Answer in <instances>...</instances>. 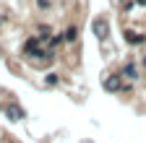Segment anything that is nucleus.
Segmentation results:
<instances>
[{
    "label": "nucleus",
    "mask_w": 146,
    "mask_h": 143,
    "mask_svg": "<svg viewBox=\"0 0 146 143\" xmlns=\"http://www.w3.org/2000/svg\"><path fill=\"white\" fill-rule=\"evenodd\" d=\"M102 86H104V91H110V94H117V91H125V83H123V76L120 73H115V76H107L104 81H102Z\"/></svg>",
    "instance_id": "f257e3e1"
},
{
    "label": "nucleus",
    "mask_w": 146,
    "mask_h": 143,
    "mask_svg": "<svg viewBox=\"0 0 146 143\" xmlns=\"http://www.w3.org/2000/svg\"><path fill=\"white\" fill-rule=\"evenodd\" d=\"M94 31H97V37H99V39L107 37V24H104L102 18H97V21H94Z\"/></svg>",
    "instance_id": "20e7f679"
},
{
    "label": "nucleus",
    "mask_w": 146,
    "mask_h": 143,
    "mask_svg": "<svg viewBox=\"0 0 146 143\" xmlns=\"http://www.w3.org/2000/svg\"><path fill=\"white\" fill-rule=\"evenodd\" d=\"M138 5H146V0H138Z\"/></svg>",
    "instance_id": "1a4fd4ad"
},
{
    "label": "nucleus",
    "mask_w": 146,
    "mask_h": 143,
    "mask_svg": "<svg viewBox=\"0 0 146 143\" xmlns=\"http://www.w3.org/2000/svg\"><path fill=\"white\" fill-rule=\"evenodd\" d=\"M76 37H78V29H76V26L65 29V34H63V39H65V42H76Z\"/></svg>",
    "instance_id": "423d86ee"
},
{
    "label": "nucleus",
    "mask_w": 146,
    "mask_h": 143,
    "mask_svg": "<svg viewBox=\"0 0 146 143\" xmlns=\"http://www.w3.org/2000/svg\"><path fill=\"white\" fill-rule=\"evenodd\" d=\"M141 65H143V70H146V55H143V60H141Z\"/></svg>",
    "instance_id": "6e6552de"
},
{
    "label": "nucleus",
    "mask_w": 146,
    "mask_h": 143,
    "mask_svg": "<svg viewBox=\"0 0 146 143\" xmlns=\"http://www.w3.org/2000/svg\"><path fill=\"white\" fill-rule=\"evenodd\" d=\"M44 83H47V86H58V83H60V76H58V73H47V76H44Z\"/></svg>",
    "instance_id": "0eeeda50"
},
{
    "label": "nucleus",
    "mask_w": 146,
    "mask_h": 143,
    "mask_svg": "<svg viewBox=\"0 0 146 143\" xmlns=\"http://www.w3.org/2000/svg\"><path fill=\"white\" fill-rule=\"evenodd\" d=\"M123 37H125L128 42H131V44H141V42H146V37H138V34H136V31H125V34H123Z\"/></svg>",
    "instance_id": "39448f33"
},
{
    "label": "nucleus",
    "mask_w": 146,
    "mask_h": 143,
    "mask_svg": "<svg viewBox=\"0 0 146 143\" xmlns=\"http://www.w3.org/2000/svg\"><path fill=\"white\" fill-rule=\"evenodd\" d=\"M8 117H11V120H24V117H26V112H24L18 104H11V107H8Z\"/></svg>",
    "instance_id": "7ed1b4c3"
},
{
    "label": "nucleus",
    "mask_w": 146,
    "mask_h": 143,
    "mask_svg": "<svg viewBox=\"0 0 146 143\" xmlns=\"http://www.w3.org/2000/svg\"><path fill=\"white\" fill-rule=\"evenodd\" d=\"M120 76H123V78H128V81H138V78H141V76H138V68H136L131 60L123 65V73H120Z\"/></svg>",
    "instance_id": "f03ea898"
}]
</instances>
